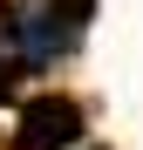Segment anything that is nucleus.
<instances>
[{
  "instance_id": "1",
  "label": "nucleus",
  "mask_w": 143,
  "mask_h": 150,
  "mask_svg": "<svg viewBox=\"0 0 143 150\" xmlns=\"http://www.w3.org/2000/svg\"><path fill=\"white\" fill-rule=\"evenodd\" d=\"M75 137H82V116L68 109V103H34L27 116H20L14 150H68Z\"/></svg>"
}]
</instances>
